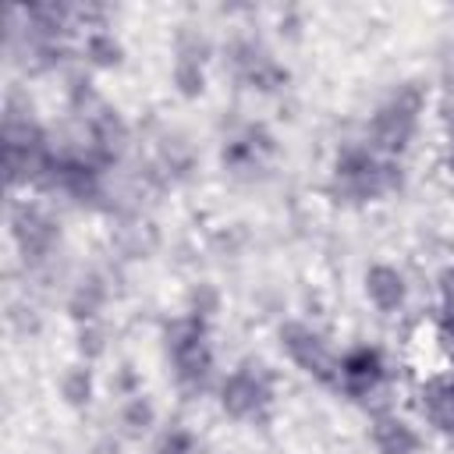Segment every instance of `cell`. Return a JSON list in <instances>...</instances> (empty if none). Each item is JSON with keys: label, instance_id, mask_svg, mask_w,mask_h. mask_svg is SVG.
<instances>
[{"label": "cell", "instance_id": "6da1fadb", "mask_svg": "<svg viewBox=\"0 0 454 454\" xmlns=\"http://www.w3.org/2000/svg\"><path fill=\"white\" fill-rule=\"evenodd\" d=\"M340 376H344V383L351 390L372 387L380 380V358H376V351H355V355H348L344 365H340Z\"/></svg>", "mask_w": 454, "mask_h": 454}, {"label": "cell", "instance_id": "7a4b0ae2", "mask_svg": "<svg viewBox=\"0 0 454 454\" xmlns=\"http://www.w3.org/2000/svg\"><path fill=\"white\" fill-rule=\"evenodd\" d=\"M369 294L376 298V305L390 309V305L401 301L404 284H401V277H397L394 270H372V277H369Z\"/></svg>", "mask_w": 454, "mask_h": 454}, {"label": "cell", "instance_id": "3957f363", "mask_svg": "<svg viewBox=\"0 0 454 454\" xmlns=\"http://www.w3.org/2000/svg\"><path fill=\"white\" fill-rule=\"evenodd\" d=\"M429 415L440 422V426H454V380L450 383H440L433 394H429Z\"/></svg>", "mask_w": 454, "mask_h": 454}]
</instances>
